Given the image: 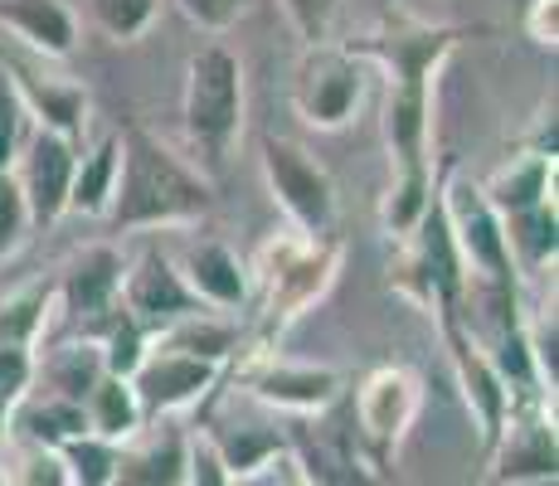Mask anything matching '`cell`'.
<instances>
[{
  "instance_id": "1",
  "label": "cell",
  "mask_w": 559,
  "mask_h": 486,
  "mask_svg": "<svg viewBox=\"0 0 559 486\" xmlns=\"http://www.w3.org/2000/svg\"><path fill=\"white\" fill-rule=\"evenodd\" d=\"M472 29L462 25H418V20H390L360 39H346V54L374 59L390 69V97H384V146H390L394 176H424L433 170V79Z\"/></svg>"
},
{
  "instance_id": "2",
  "label": "cell",
  "mask_w": 559,
  "mask_h": 486,
  "mask_svg": "<svg viewBox=\"0 0 559 486\" xmlns=\"http://www.w3.org/2000/svg\"><path fill=\"white\" fill-rule=\"evenodd\" d=\"M117 142H122V166H117L112 204L103 214L117 234L176 229V224H195L214 210V186L156 132L127 127Z\"/></svg>"
},
{
  "instance_id": "3",
  "label": "cell",
  "mask_w": 559,
  "mask_h": 486,
  "mask_svg": "<svg viewBox=\"0 0 559 486\" xmlns=\"http://www.w3.org/2000/svg\"><path fill=\"white\" fill-rule=\"evenodd\" d=\"M341 239H302V234H277L258 248V263L249 273H258L263 283V317H258V331H253V351H273L277 341L287 336L293 321H302L311 307L331 292L341 273Z\"/></svg>"
},
{
  "instance_id": "4",
  "label": "cell",
  "mask_w": 559,
  "mask_h": 486,
  "mask_svg": "<svg viewBox=\"0 0 559 486\" xmlns=\"http://www.w3.org/2000/svg\"><path fill=\"white\" fill-rule=\"evenodd\" d=\"M186 137L204 161L219 166L243 132V63L234 49L204 45L186 63V93H180Z\"/></svg>"
},
{
  "instance_id": "5",
  "label": "cell",
  "mask_w": 559,
  "mask_h": 486,
  "mask_svg": "<svg viewBox=\"0 0 559 486\" xmlns=\"http://www.w3.org/2000/svg\"><path fill=\"white\" fill-rule=\"evenodd\" d=\"M438 210L448 220V234L457 244V258L467 268V283H521L507 248V224L501 214L487 204L477 180L457 176L453 166L438 180Z\"/></svg>"
},
{
  "instance_id": "6",
  "label": "cell",
  "mask_w": 559,
  "mask_h": 486,
  "mask_svg": "<svg viewBox=\"0 0 559 486\" xmlns=\"http://www.w3.org/2000/svg\"><path fill=\"white\" fill-rule=\"evenodd\" d=\"M258 161H263L267 194H273V204L283 210L287 229L302 234V239H331V224H336V186H331L326 166H321L307 146L287 142V137H263Z\"/></svg>"
},
{
  "instance_id": "7",
  "label": "cell",
  "mask_w": 559,
  "mask_h": 486,
  "mask_svg": "<svg viewBox=\"0 0 559 486\" xmlns=\"http://www.w3.org/2000/svg\"><path fill=\"white\" fill-rule=\"evenodd\" d=\"M239 351L243 355H234V360H243L239 380L249 384V394L267 408L311 418V414H326L341 399V389H346V380H341L331 365H297V360H283L277 351H253L249 341H243Z\"/></svg>"
},
{
  "instance_id": "8",
  "label": "cell",
  "mask_w": 559,
  "mask_h": 486,
  "mask_svg": "<svg viewBox=\"0 0 559 486\" xmlns=\"http://www.w3.org/2000/svg\"><path fill=\"white\" fill-rule=\"evenodd\" d=\"M360 97H365V69L356 54H346L341 45H321L302 54L293 79V107L307 127L341 132L356 117Z\"/></svg>"
},
{
  "instance_id": "9",
  "label": "cell",
  "mask_w": 559,
  "mask_h": 486,
  "mask_svg": "<svg viewBox=\"0 0 559 486\" xmlns=\"http://www.w3.org/2000/svg\"><path fill=\"white\" fill-rule=\"evenodd\" d=\"M117 307H122L146 336H160V331L176 327V321L210 311L195 292L186 287V277H180L176 258H170L166 248H146V253L127 268L122 292H117Z\"/></svg>"
},
{
  "instance_id": "10",
  "label": "cell",
  "mask_w": 559,
  "mask_h": 486,
  "mask_svg": "<svg viewBox=\"0 0 559 486\" xmlns=\"http://www.w3.org/2000/svg\"><path fill=\"white\" fill-rule=\"evenodd\" d=\"M424 408V380L408 365H374L356 384V428L374 458L394 452Z\"/></svg>"
},
{
  "instance_id": "11",
  "label": "cell",
  "mask_w": 559,
  "mask_h": 486,
  "mask_svg": "<svg viewBox=\"0 0 559 486\" xmlns=\"http://www.w3.org/2000/svg\"><path fill=\"white\" fill-rule=\"evenodd\" d=\"M491 458H497L501 486L555 482L559 442H555V404L550 399H515L507 428H501L497 448H491Z\"/></svg>"
},
{
  "instance_id": "12",
  "label": "cell",
  "mask_w": 559,
  "mask_h": 486,
  "mask_svg": "<svg viewBox=\"0 0 559 486\" xmlns=\"http://www.w3.org/2000/svg\"><path fill=\"white\" fill-rule=\"evenodd\" d=\"M438 327H443V341H448V355H453V370H457V384H462V399L467 408L477 414V428H481V448H497L501 428L511 418V389L501 384V375L491 370L487 351L477 345V336L467 331L462 311H438Z\"/></svg>"
},
{
  "instance_id": "13",
  "label": "cell",
  "mask_w": 559,
  "mask_h": 486,
  "mask_svg": "<svg viewBox=\"0 0 559 486\" xmlns=\"http://www.w3.org/2000/svg\"><path fill=\"white\" fill-rule=\"evenodd\" d=\"M73 166H79V146L63 142L49 132H29L25 146L15 156V186L25 194V210L35 229H53L69 214V186H73Z\"/></svg>"
},
{
  "instance_id": "14",
  "label": "cell",
  "mask_w": 559,
  "mask_h": 486,
  "mask_svg": "<svg viewBox=\"0 0 559 486\" xmlns=\"http://www.w3.org/2000/svg\"><path fill=\"white\" fill-rule=\"evenodd\" d=\"M219 365H204V360H190L180 351H166V345L152 341L146 360L136 365L132 375V394L142 404V418H170L180 408L200 404L214 384H219Z\"/></svg>"
},
{
  "instance_id": "15",
  "label": "cell",
  "mask_w": 559,
  "mask_h": 486,
  "mask_svg": "<svg viewBox=\"0 0 559 486\" xmlns=\"http://www.w3.org/2000/svg\"><path fill=\"white\" fill-rule=\"evenodd\" d=\"M122 253L112 244H93L63 268V277L53 283V307H63L69 317H79L83 327H98L103 317L117 311V292H122Z\"/></svg>"
},
{
  "instance_id": "16",
  "label": "cell",
  "mask_w": 559,
  "mask_h": 486,
  "mask_svg": "<svg viewBox=\"0 0 559 486\" xmlns=\"http://www.w3.org/2000/svg\"><path fill=\"white\" fill-rule=\"evenodd\" d=\"M186 287L195 292L210 311H239L253 297V273L229 244L219 239H195L186 244V253L176 258Z\"/></svg>"
},
{
  "instance_id": "17",
  "label": "cell",
  "mask_w": 559,
  "mask_h": 486,
  "mask_svg": "<svg viewBox=\"0 0 559 486\" xmlns=\"http://www.w3.org/2000/svg\"><path fill=\"white\" fill-rule=\"evenodd\" d=\"M5 73L15 83L25 117L35 122V132L63 137V142L79 146L83 127H88V88H79L69 79H39L35 69H5Z\"/></svg>"
},
{
  "instance_id": "18",
  "label": "cell",
  "mask_w": 559,
  "mask_h": 486,
  "mask_svg": "<svg viewBox=\"0 0 559 486\" xmlns=\"http://www.w3.org/2000/svg\"><path fill=\"white\" fill-rule=\"evenodd\" d=\"M0 29L45 59H73L79 49V15L69 0H0Z\"/></svg>"
},
{
  "instance_id": "19",
  "label": "cell",
  "mask_w": 559,
  "mask_h": 486,
  "mask_svg": "<svg viewBox=\"0 0 559 486\" xmlns=\"http://www.w3.org/2000/svg\"><path fill=\"white\" fill-rule=\"evenodd\" d=\"M293 448H297V462H302V477L311 486H374L356 452V438L346 428L297 424Z\"/></svg>"
},
{
  "instance_id": "20",
  "label": "cell",
  "mask_w": 559,
  "mask_h": 486,
  "mask_svg": "<svg viewBox=\"0 0 559 486\" xmlns=\"http://www.w3.org/2000/svg\"><path fill=\"white\" fill-rule=\"evenodd\" d=\"M487 204L501 214V220H515L525 210H540V204L555 200V161L535 156V151H521L507 166H497L487 180H477Z\"/></svg>"
},
{
  "instance_id": "21",
  "label": "cell",
  "mask_w": 559,
  "mask_h": 486,
  "mask_svg": "<svg viewBox=\"0 0 559 486\" xmlns=\"http://www.w3.org/2000/svg\"><path fill=\"white\" fill-rule=\"evenodd\" d=\"M204 442H210V452L219 458V467L229 482L258 477V472L273 467V462L287 452V438L267 424H214L210 434H204Z\"/></svg>"
},
{
  "instance_id": "22",
  "label": "cell",
  "mask_w": 559,
  "mask_h": 486,
  "mask_svg": "<svg viewBox=\"0 0 559 486\" xmlns=\"http://www.w3.org/2000/svg\"><path fill=\"white\" fill-rule=\"evenodd\" d=\"M186 462H190V438L180 428H170V434L122 452L112 486H186Z\"/></svg>"
},
{
  "instance_id": "23",
  "label": "cell",
  "mask_w": 559,
  "mask_h": 486,
  "mask_svg": "<svg viewBox=\"0 0 559 486\" xmlns=\"http://www.w3.org/2000/svg\"><path fill=\"white\" fill-rule=\"evenodd\" d=\"M103 375L107 370L98 341H69L59 351H49L45 360H35V380L49 384V399H69V404H83Z\"/></svg>"
},
{
  "instance_id": "24",
  "label": "cell",
  "mask_w": 559,
  "mask_h": 486,
  "mask_svg": "<svg viewBox=\"0 0 559 486\" xmlns=\"http://www.w3.org/2000/svg\"><path fill=\"white\" fill-rule=\"evenodd\" d=\"M83 418H88V434L112 442V448L132 442L146 424L142 404H136V394H132V380H117V375H103V380L93 384V394L83 399Z\"/></svg>"
},
{
  "instance_id": "25",
  "label": "cell",
  "mask_w": 559,
  "mask_h": 486,
  "mask_svg": "<svg viewBox=\"0 0 559 486\" xmlns=\"http://www.w3.org/2000/svg\"><path fill=\"white\" fill-rule=\"evenodd\" d=\"M156 345H166V351H180V355H190V360H204V365H229L234 355H239V327L234 321H224V317H214V311H200V317H186V321H176V327H166L160 336H152Z\"/></svg>"
},
{
  "instance_id": "26",
  "label": "cell",
  "mask_w": 559,
  "mask_h": 486,
  "mask_svg": "<svg viewBox=\"0 0 559 486\" xmlns=\"http://www.w3.org/2000/svg\"><path fill=\"white\" fill-rule=\"evenodd\" d=\"M117 166H122V142H117V137H103L88 156H79L73 186H69V214L103 220L107 204H112V190H117Z\"/></svg>"
},
{
  "instance_id": "27",
  "label": "cell",
  "mask_w": 559,
  "mask_h": 486,
  "mask_svg": "<svg viewBox=\"0 0 559 486\" xmlns=\"http://www.w3.org/2000/svg\"><path fill=\"white\" fill-rule=\"evenodd\" d=\"M507 224V248H511V263L515 273H550L555 253H559V214L555 200L540 204V210H525Z\"/></svg>"
},
{
  "instance_id": "28",
  "label": "cell",
  "mask_w": 559,
  "mask_h": 486,
  "mask_svg": "<svg viewBox=\"0 0 559 486\" xmlns=\"http://www.w3.org/2000/svg\"><path fill=\"white\" fill-rule=\"evenodd\" d=\"M49 311H53V283H29L10 292V297H0V345L35 351L49 327Z\"/></svg>"
},
{
  "instance_id": "29",
  "label": "cell",
  "mask_w": 559,
  "mask_h": 486,
  "mask_svg": "<svg viewBox=\"0 0 559 486\" xmlns=\"http://www.w3.org/2000/svg\"><path fill=\"white\" fill-rule=\"evenodd\" d=\"M433 194H438V176H433V170H424V176H394L390 194H384V234L408 239V234L418 229V220L428 214Z\"/></svg>"
},
{
  "instance_id": "30",
  "label": "cell",
  "mask_w": 559,
  "mask_h": 486,
  "mask_svg": "<svg viewBox=\"0 0 559 486\" xmlns=\"http://www.w3.org/2000/svg\"><path fill=\"white\" fill-rule=\"evenodd\" d=\"M98 327H103V336H98V345H103V370L117 375V380H132L136 365H142L146 351H152V336H146V331L136 327V321L127 317L122 307H117L112 317H103Z\"/></svg>"
},
{
  "instance_id": "31",
  "label": "cell",
  "mask_w": 559,
  "mask_h": 486,
  "mask_svg": "<svg viewBox=\"0 0 559 486\" xmlns=\"http://www.w3.org/2000/svg\"><path fill=\"white\" fill-rule=\"evenodd\" d=\"M88 15L112 45H136L156 25L160 0H88Z\"/></svg>"
},
{
  "instance_id": "32",
  "label": "cell",
  "mask_w": 559,
  "mask_h": 486,
  "mask_svg": "<svg viewBox=\"0 0 559 486\" xmlns=\"http://www.w3.org/2000/svg\"><path fill=\"white\" fill-rule=\"evenodd\" d=\"M25 428L35 438V448H63V442L88 434V418H83V404H69V399H39L25 414Z\"/></svg>"
},
{
  "instance_id": "33",
  "label": "cell",
  "mask_w": 559,
  "mask_h": 486,
  "mask_svg": "<svg viewBox=\"0 0 559 486\" xmlns=\"http://www.w3.org/2000/svg\"><path fill=\"white\" fill-rule=\"evenodd\" d=\"M59 458L69 462L73 486H112L117 482V458H122V448H112V442L83 434V438L63 442Z\"/></svg>"
},
{
  "instance_id": "34",
  "label": "cell",
  "mask_w": 559,
  "mask_h": 486,
  "mask_svg": "<svg viewBox=\"0 0 559 486\" xmlns=\"http://www.w3.org/2000/svg\"><path fill=\"white\" fill-rule=\"evenodd\" d=\"M283 15H287V25L297 29L302 49H321V45H331L341 0H283Z\"/></svg>"
},
{
  "instance_id": "35",
  "label": "cell",
  "mask_w": 559,
  "mask_h": 486,
  "mask_svg": "<svg viewBox=\"0 0 559 486\" xmlns=\"http://www.w3.org/2000/svg\"><path fill=\"white\" fill-rule=\"evenodd\" d=\"M29 210H25V194H20V186H15V176H0V263L5 258H15L20 248H25V239H29Z\"/></svg>"
},
{
  "instance_id": "36",
  "label": "cell",
  "mask_w": 559,
  "mask_h": 486,
  "mask_svg": "<svg viewBox=\"0 0 559 486\" xmlns=\"http://www.w3.org/2000/svg\"><path fill=\"white\" fill-rule=\"evenodd\" d=\"M25 127H29V117L20 107L15 83H10V73H0V176L15 170V156L25 146Z\"/></svg>"
},
{
  "instance_id": "37",
  "label": "cell",
  "mask_w": 559,
  "mask_h": 486,
  "mask_svg": "<svg viewBox=\"0 0 559 486\" xmlns=\"http://www.w3.org/2000/svg\"><path fill=\"white\" fill-rule=\"evenodd\" d=\"M176 5L190 25L210 29V35H224L229 25H239V15L249 10V0H176Z\"/></svg>"
},
{
  "instance_id": "38",
  "label": "cell",
  "mask_w": 559,
  "mask_h": 486,
  "mask_svg": "<svg viewBox=\"0 0 559 486\" xmlns=\"http://www.w3.org/2000/svg\"><path fill=\"white\" fill-rule=\"evenodd\" d=\"M35 351H20V345H0V404H15L29 384H35Z\"/></svg>"
},
{
  "instance_id": "39",
  "label": "cell",
  "mask_w": 559,
  "mask_h": 486,
  "mask_svg": "<svg viewBox=\"0 0 559 486\" xmlns=\"http://www.w3.org/2000/svg\"><path fill=\"white\" fill-rule=\"evenodd\" d=\"M15 486H73L69 462L59 458V448H29V458L20 462Z\"/></svg>"
},
{
  "instance_id": "40",
  "label": "cell",
  "mask_w": 559,
  "mask_h": 486,
  "mask_svg": "<svg viewBox=\"0 0 559 486\" xmlns=\"http://www.w3.org/2000/svg\"><path fill=\"white\" fill-rule=\"evenodd\" d=\"M525 39L540 49H555L559 45V0H531L525 5V20H521Z\"/></svg>"
},
{
  "instance_id": "41",
  "label": "cell",
  "mask_w": 559,
  "mask_h": 486,
  "mask_svg": "<svg viewBox=\"0 0 559 486\" xmlns=\"http://www.w3.org/2000/svg\"><path fill=\"white\" fill-rule=\"evenodd\" d=\"M186 486H234L229 477H224V467H219V458L210 452V442L200 438H190V462H186Z\"/></svg>"
},
{
  "instance_id": "42",
  "label": "cell",
  "mask_w": 559,
  "mask_h": 486,
  "mask_svg": "<svg viewBox=\"0 0 559 486\" xmlns=\"http://www.w3.org/2000/svg\"><path fill=\"white\" fill-rule=\"evenodd\" d=\"M5 424H10V404H0V438H5Z\"/></svg>"
},
{
  "instance_id": "43",
  "label": "cell",
  "mask_w": 559,
  "mask_h": 486,
  "mask_svg": "<svg viewBox=\"0 0 559 486\" xmlns=\"http://www.w3.org/2000/svg\"><path fill=\"white\" fill-rule=\"evenodd\" d=\"M0 486H10V477H5V467H0Z\"/></svg>"
},
{
  "instance_id": "44",
  "label": "cell",
  "mask_w": 559,
  "mask_h": 486,
  "mask_svg": "<svg viewBox=\"0 0 559 486\" xmlns=\"http://www.w3.org/2000/svg\"><path fill=\"white\" fill-rule=\"evenodd\" d=\"M293 486H311V482H307V477H297V482H293Z\"/></svg>"
},
{
  "instance_id": "45",
  "label": "cell",
  "mask_w": 559,
  "mask_h": 486,
  "mask_svg": "<svg viewBox=\"0 0 559 486\" xmlns=\"http://www.w3.org/2000/svg\"><path fill=\"white\" fill-rule=\"evenodd\" d=\"M540 486H555V482H540Z\"/></svg>"
}]
</instances>
